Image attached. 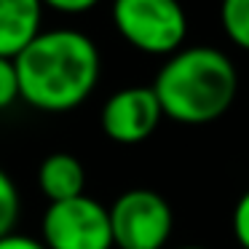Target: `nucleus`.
I'll list each match as a JSON object with an SVG mask.
<instances>
[{
  "mask_svg": "<svg viewBox=\"0 0 249 249\" xmlns=\"http://www.w3.org/2000/svg\"><path fill=\"white\" fill-rule=\"evenodd\" d=\"M233 233H236V241L244 249H249V190L238 198L233 209Z\"/></svg>",
  "mask_w": 249,
  "mask_h": 249,
  "instance_id": "nucleus-12",
  "label": "nucleus"
},
{
  "mask_svg": "<svg viewBox=\"0 0 249 249\" xmlns=\"http://www.w3.org/2000/svg\"><path fill=\"white\" fill-rule=\"evenodd\" d=\"M46 8H54L59 14H86L97 6L99 0H40Z\"/></svg>",
  "mask_w": 249,
  "mask_h": 249,
  "instance_id": "nucleus-13",
  "label": "nucleus"
},
{
  "mask_svg": "<svg viewBox=\"0 0 249 249\" xmlns=\"http://www.w3.org/2000/svg\"><path fill=\"white\" fill-rule=\"evenodd\" d=\"M113 241L118 249H163L174 217L166 198L153 190H126L110 206Z\"/></svg>",
  "mask_w": 249,
  "mask_h": 249,
  "instance_id": "nucleus-5",
  "label": "nucleus"
},
{
  "mask_svg": "<svg viewBox=\"0 0 249 249\" xmlns=\"http://www.w3.org/2000/svg\"><path fill=\"white\" fill-rule=\"evenodd\" d=\"M43 238L49 249H113L110 209L86 193L49 204L43 214Z\"/></svg>",
  "mask_w": 249,
  "mask_h": 249,
  "instance_id": "nucleus-4",
  "label": "nucleus"
},
{
  "mask_svg": "<svg viewBox=\"0 0 249 249\" xmlns=\"http://www.w3.org/2000/svg\"><path fill=\"white\" fill-rule=\"evenodd\" d=\"M22 99L43 113H67L91 97L99 81V49L81 30H43L17 56Z\"/></svg>",
  "mask_w": 249,
  "mask_h": 249,
  "instance_id": "nucleus-1",
  "label": "nucleus"
},
{
  "mask_svg": "<svg viewBox=\"0 0 249 249\" xmlns=\"http://www.w3.org/2000/svg\"><path fill=\"white\" fill-rule=\"evenodd\" d=\"M38 188L49 198V204L78 198V196H83V188H86L83 163L70 153H51L43 158L38 169Z\"/></svg>",
  "mask_w": 249,
  "mask_h": 249,
  "instance_id": "nucleus-8",
  "label": "nucleus"
},
{
  "mask_svg": "<svg viewBox=\"0 0 249 249\" xmlns=\"http://www.w3.org/2000/svg\"><path fill=\"white\" fill-rule=\"evenodd\" d=\"M19 212H22V198L14 185V179L0 169V238L14 233L19 222Z\"/></svg>",
  "mask_w": 249,
  "mask_h": 249,
  "instance_id": "nucleus-10",
  "label": "nucleus"
},
{
  "mask_svg": "<svg viewBox=\"0 0 249 249\" xmlns=\"http://www.w3.org/2000/svg\"><path fill=\"white\" fill-rule=\"evenodd\" d=\"M0 249H49L40 238L24 236V233H8V236L0 238Z\"/></svg>",
  "mask_w": 249,
  "mask_h": 249,
  "instance_id": "nucleus-14",
  "label": "nucleus"
},
{
  "mask_svg": "<svg viewBox=\"0 0 249 249\" xmlns=\"http://www.w3.org/2000/svg\"><path fill=\"white\" fill-rule=\"evenodd\" d=\"M161 118L163 110L153 86H129L105 102L102 131L118 145H137L156 131Z\"/></svg>",
  "mask_w": 249,
  "mask_h": 249,
  "instance_id": "nucleus-6",
  "label": "nucleus"
},
{
  "mask_svg": "<svg viewBox=\"0 0 249 249\" xmlns=\"http://www.w3.org/2000/svg\"><path fill=\"white\" fill-rule=\"evenodd\" d=\"M113 24L137 51L172 56L188 35V14L179 0H113Z\"/></svg>",
  "mask_w": 249,
  "mask_h": 249,
  "instance_id": "nucleus-3",
  "label": "nucleus"
},
{
  "mask_svg": "<svg viewBox=\"0 0 249 249\" xmlns=\"http://www.w3.org/2000/svg\"><path fill=\"white\" fill-rule=\"evenodd\" d=\"M179 249H204V247H179Z\"/></svg>",
  "mask_w": 249,
  "mask_h": 249,
  "instance_id": "nucleus-15",
  "label": "nucleus"
},
{
  "mask_svg": "<svg viewBox=\"0 0 249 249\" xmlns=\"http://www.w3.org/2000/svg\"><path fill=\"white\" fill-rule=\"evenodd\" d=\"M40 0H0V56L17 59L43 33Z\"/></svg>",
  "mask_w": 249,
  "mask_h": 249,
  "instance_id": "nucleus-7",
  "label": "nucleus"
},
{
  "mask_svg": "<svg viewBox=\"0 0 249 249\" xmlns=\"http://www.w3.org/2000/svg\"><path fill=\"white\" fill-rule=\"evenodd\" d=\"M22 99L19 91V72H17V62L0 56V110L11 107L14 102Z\"/></svg>",
  "mask_w": 249,
  "mask_h": 249,
  "instance_id": "nucleus-11",
  "label": "nucleus"
},
{
  "mask_svg": "<svg viewBox=\"0 0 249 249\" xmlns=\"http://www.w3.org/2000/svg\"><path fill=\"white\" fill-rule=\"evenodd\" d=\"M220 22L228 38L238 49L249 51V0H222Z\"/></svg>",
  "mask_w": 249,
  "mask_h": 249,
  "instance_id": "nucleus-9",
  "label": "nucleus"
},
{
  "mask_svg": "<svg viewBox=\"0 0 249 249\" xmlns=\"http://www.w3.org/2000/svg\"><path fill=\"white\" fill-rule=\"evenodd\" d=\"M238 75L233 62L212 46H193L172 54L153 81L166 118L185 126L212 124L236 99Z\"/></svg>",
  "mask_w": 249,
  "mask_h": 249,
  "instance_id": "nucleus-2",
  "label": "nucleus"
}]
</instances>
